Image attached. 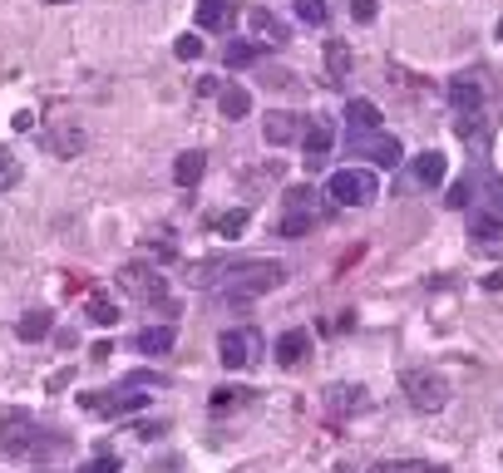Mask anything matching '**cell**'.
Masks as SVG:
<instances>
[{
  "mask_svg": "<svg viewBox=\"0 0 503 473\" xmlns=\"http://www.w3.org/2000/svg\"><path fill=\"white\" fill-rule=\"evenodd\" d=\"M257 355H262V330H257V326H237V330H223V340H217V360H223L227 370H242V365H252Z\"/></svg>",
  "mask_w": 503,
  "mask_h": 473,
  "instance_id": "cell-6",
  "label": "cell"
},
{
  "mask_svg": "<svg viewBox=\"0 0 503 473\" xmlns=\"http://www.w3.org/2000/svg\"><path fill=\"white\" fill-rule=\"evenodd\" d=\"M444 173H450V158H444V153H419L415 158V183H419V188H439Z\"/></svg>",
  "mask_w": 503,
  "mask_h": 473,
  "instance_id": "cell-19",
  "label": "cell"
},
{
  "mask_svg": "<svg viewBox=\"0 0 503 473\" xmlns=\"http://www.w3.org/2000/svg\"><path fill=\"white\" fill-rule=\"evenodd\" d=\"M15 128H20V134H25V128H35V114H30V109H20V114H15Z\"/></svg>",
  "mask_w": 503,
  "mask_h": 473,
  "instance_id": "cell-39",
  "label": "cell"
},
{
  "mask_svg": "<svg viewBox=\"0 0 503 473\" xmlns=\"http://www.w3.org/2000/svg\"><path fill=\"white\" fill-rule=\"evenodd\" d=\"M50 321H54V315L35 306V311H25L20 321H15V336H20V340H45V336H50Z\"/></svg>",
  "mask_w": 503,
  "mask_h": 473,
  "instance_id": "cell-22",
  "label": "cell"
},
{
  "mask_svg": "<svg viewBox=\"0 0 503 473\" xmlns=\"http://www.w3.org/2000/svg\"><path fill=\"white\" fill-rule=\"evenodd\" d=\"M75 473H118V459L114 453H99V459H89V463H79Z\"/></svg>",
  "mask_w": 503,
  "mask_h": 473,
  "instance_id": "cell-31",
  "label": "cell"
},
{
  "mask_svg": "<svg viewBox=\"0 0 503 473\" xmlns=\"http://www.w3.org/2000/svg\"><path fill=\"white\" fill-rule=\"evenodd\" d=\"M375 192H380V183H375L370 168H341V173H331V183H326V202H341V208L375 202Z\"/></svg>",
  "mask_w": 503,
  "mask_h": 473,
  "instance_id": "cell-5",
  "label": "cell"
},
{
  "mask_svg": "<svg viewBox=\"0 0 503 473\" xmlns=\"http://www.w3.org/2000/svg\"><path fill=\"white\" fill-rule=\"evenodd\" d=\"M375 11H380L375 0H351V15H355L361 25H370V20H375Z\"/></svg>",
  "mask_w": 503,
  "mask_h": 473,
  "instance_id": "cell-35",
  "label": "cell"
},
{
  "mask_svg": "<svg viewBox=\"0 0 503 473\" xmlns=\"http://www.w3.org/2000/svg\"><path fill=\"white\" fill-rule=\"evenodd\" d=\"M242 400H252L247 389H213V414H223V410H237Z\"/></svg>",
  "mask_w": 503,
  "mask_h": 473,
  "instance_id": "cell-30",
  "label": "cell"
},
{
  "mask_svg": "<svg viewBox=\"0 0 503 473\" xmlns=\"http://www.w3.org/2000/svg\"><path fill=\"white\" fill-rule=\"evenodd\" d=\"M198 54H203V40H198V35H183L178 40V60H198Z\"/></svg>",
  "mask_w": 503,
  "mask_h": 473,
  "instance_id": "cell-34",
  "label": "cell"
},
{
  "mask_svg": "<svg viewBox=\"0 0 503 473\" xmlns=\"http://www.w3.org/2000/svg\"><path fill=\"white\" fill-rule=\"evenodd\" d=\"M450 109H459V114H479L483 109L479 74H459V79H450Z\"/></svg>",
  "mask_w": 503,
  "mask_h": 473,
  "instance_id": "cell-14",
  "label": "cell"
},
{
  "mask_svg": "<svg viewBox=\"0 0 503 473\" xmlns=\"http://www.w3.org/2000/svg\"><path fill=\"white\" fill-rule=\"evenodd\" d=\"M341 473H351V469H341Z\"/></svg>",
  "mask_w": 503,
  "mask_h": 473,
  "instance_id": "cell-41",
  "label": "cell"
},
{
  "mask_svg": "<svg viewBox=\"0 0 503 473\" xmlns=\"http://www.w3.org/2000/svg\"><path fill=\"white\" fill-rule=\"evenodd\" d=\"M198 30H213V35H227L237 25V0H198Z\"/></svg>",
  "mask_w": 503,
  "mask_h": 473,
  "instance_id": "cell-11",
  "label": "cell"
},
{
  "mask_svg": "<svg viewBox=\"0 0 503 473\" xmlns=\"http://www.w3.org/2000/svg\"><path fill=\"white\" fill-rule=\"evenodd\" d=\"M85 143L89 138H85V128L79 124H54L50 134H45V148H50L54 158H79L85 153Z\"/></svg>",
  "mask_w": 503,
  "mask_h": 473,
  "instance_id": "cell-13",
  "label": "cell"
},
{
  "mask_svg": "<svg viewBox=\"0 0 503 473\" xmlns=\"http://www.w3.org/2000/svg\"><path fill=\"white\" fill-rule=\"evenodd\" d=\"M247 25H252V35H262L267 45H287L291 40V25L281 20L272 5H247Z\"/></svg>",
  "mask_w": 503,
  "mask_h": 473,
  "instance_id": "cell-10",
  "label": "cell"
},
{
  "mask_svg": "<svg viewBox=\"0 0 503 473\" xmlns=\"http://www.w3.org/2000/svg\"><path fill=\"white\" fill-rule=\"evenodd\" d=\"M118 286L129 296H139V301H149V306H158L163 311V321H178V301L168 296V286L158 281V272H149V266H118Z\"/></svg>",
  "mask_w": 503,
  "mask_h": 473,
  "instance_id": "cell-2",
  "label": "cell"
},
{
  "mask_svg": "<svg viewBox=\"0 0 503 473\" xmlns=\"http://www.w3.org/2000/svg\"><path fill=\"white\" fill-rule=\"evenodd\" d=\"M326 74H331L336 85H341L345 74H351V50H345L341 40H331V45H326Z\"/></svg>",
  "mask_w": 503,
  "mask_h": 473,
  "instance_id": "cell-24",
  "label": "cell"
},
{
  "mask_svg": "<svg viewBox=\"0 0 503 473\" xmlns=\"http://www.w3.org/2000/svg\"><path fill=\"white\" fill-rule=\"evenodd\" d=\"M375 473H439V469H425V463H380Z\"/></svg>",
  "mask_w": 503,
  "mask_h": 473,
  "instance_id": "cell-36",
  "label": "cell"
},
{
  "mask_svg": "<svg viewBox=\"0 0 503 473\" xmlns=\"http://www.w3.org/2000/svg\"><path fill=\"white\" fill-rule=\"evenodd\" d=\"M444 202H450V208H469V183H450V192H444Z\"/></svg>",
  "mask_w": 503,
  "mask_h": 473,
  "instance_id": "cell-32",
  "label": "cell"
},
{
  "mask_svg": "<svg viewBox=\"0 0 503 473\" xmlns=\"http://www.w3.org/2000/svg\"><path fill=\"white\" fill-rule=\"evenodd\" d=\"M247 217H252L247 208H237V212H223V217H217V232H223V237H242Z\"/></svg>",
  "mask_w": 503,
  "mask_h": 473,
  "instance_id": "cell-29",
  "label": "cell"
},
{
  "mask_svg": "<svg viewBox=\"0 0 503 473\" xmlns=\"http://www.w3.org/2000/svg\"><path fill=\"white\" fill-rule=\"evenodd\" d=\"M45 5H75V0H45Z\"/></svg>",
  "mask_w": 503,
  "mask_h": 473,
  "instance_id": "cell-40",
  "label": "cell"
},
{
  "mask_svg": "<svg viewBox=\"0 0 503 473\" xmlns=\"http://www.w3.org/2000/svg\"><path fill=\"white\" fill-rule=\"evenodd\" d=\"M483 291H503V272H489V276H483Z\"/></svg>",
  "mask_w": 503,
  "mask_h": 473,
  "instance_id": "cell-38",
  "label": "cell"
},
{
  "mask_svg": "<svg viewBox=\"0 0 503 473\" xmlns=\"http://www.w3.org/2000/svg\"><path fill=\"white\" fill-rule=\"evenodd\" d=\"M203 173H207V153H198V148H188V153L173 158V183H178V188H198Z\"/></svg>",
  "mask_w": 503,
  "mask_h": 473,
  "instance_id": "cell-16",
  "label": "cell"
},
{
  "mask_svg": "<svg viewBox=\"0 0 503 473\" xmlns=\"http://www.w3.org/2000/svg\"><path fill=\"white\" fill-rule=\"evenodd\" d=\"M316 208H287V217H281V237H306L311 227H316Z\"/></svg>",
  "mask_w": 503,
  "mask_h": 473,
  "instance_id": "cell-23",
  "label": "cell"
},
{
  "mask_svg": "<svg viewBox=\"0 0 503 473\" xmlns=\"http://www.w3.org/2000/svg\"><path fill=\"white\" fill-rule=\"evenodd\" d=\"M301 134H306V118L301 114H287V109H272L267 118H262V138L267 143H301Z\"/></svg>",
  "mask_w": 503,
  "mask_h": 473,
  "instance_id": "cell-9",
  "label": "cell"
},
{
  "mask_svg": "<svg viewBox=\"0 0 503 473\" xmlns=\"http://www.w3.org/2000/svg\"><path fill=\"white\" fill-rule=\"evenodd\" d=\"M291 5H296V15H301L306 25H326V20H331L326 0H291Z\"/></svg>",
  "mask_w": 503,
  "mask_h": 473,
  "instance_id": "cell-28",
  "label": "cell"
},
{
  "mask_svg": "<svg viewBox=\"0 0 503 473\" xmlns=\"http://www.w3.org/2000/svg\"><path fill=\"white\" fill-rule=\"evenodd\" d=\"M301 148H306V168H326V153L336 148V128L331 124H306V134H301Z\"/></svg>",
  "mask_w": 503,
  "mask_h": 473,
  "instance_id": "cell-12",
  "label": "cell"
},
{
  "mask_svg": "<svg viewBox=\"0 0 503 473\" xmlns=\"http://www.w3.org/2000/svg\"><path fill=\"white\" fill-rule=\"evenodd\" d=\"M257 60H262V45H257V40L227 45V64H232V69H247V64H257Z\"/></svg>",
  "mask_w": 503,
  "mask_h": 473,
  "instance_id": "cell-25",
  "label": "cell"
},
{
  "mask_svg": "<svg viewBox=\"0 0 503 473\" xmlns=\"http://www.w3.org/2000/svg\"><path fill=\"white\" fill-rule=\"evenodd\" d=\"M60 444H65V434L40 429L35 414H25V410L0 420V453H5V459H45V453L60 449Z\"/></svg>",
  "mask_w": 503,
  "mask_h": 473,
  "instance_id": "cell-1",
  "label": "cell"
},
{
  "mask_svg": "<svg viewBox=\"0 0 503 473\" xmlns=\"http://www.w3.org/2000/svg\"><path fill=\"white\" fill-rule=\"evenodd\" d=\"M85 311H89V321H99V326H114V321H118V306L109 301V296H89Z\"/></svg>",
  "mask_w": 503,
  "mask_h": 473,
  "instance_id": "cell-27",
  "label": "cell"
},
{
  "mask_svg": "<svg viewBox=\"0 0 503 473\" xmlns=\"http://www.w3.org/2000/svg\"><path fill=\"white\" fill-rule=\"evenodd\" d=\"M355 153L361 158H370L375 168H400L405 163V148H400V138H390V134H355Z\"/></svg>",
  "mask_w": 503,
  "mask_h": 473,
  "instance_id": "cell-7",
  "label": "cell"
},
{
  "mask_svg": "<svg viewBox=\"0 0 503 473\" xmlns=\"http://www.w3.org/2000/svg\"><path fill=\"white\" fill-rule=\"evenodd\" d=\"M306 355H311V336L306 330H287V336H277V360L281 365H306Z\"/></svg>",
  "mask_w": 503,
  "mask_h": 473,
  "instance_id": "cell-18",
  "label": "cell"
},
{
  "mask_svg": "<svg viewBox=\"0 0 503 473\" xmlns=\"http://www.w3.org/2000/svg\"><path fill=\"white\" fill-rule=\"evenodd\" d=\"M483 188H489V198H493V212L503 217V178H499V173H489V178H483Z\"/></svg>",
  "mask_w": 503,
  "mask_h": 473,
  "instance_id": "cell-33",
  "label": "cell"
},
{
  "mask_svg": "<svg viewBox=\"0 0 503 473\" xmlns=\"http://www.w3.org/2000/svg\"><path fill=\"white\" fill-rule=\"evenodd\" d=\"M361 410H370V389L365 385H326V414L331 420H351V414H361Z\"/></svg>",
  "mask_w": 503,
  "mask_h": 473,
  "instance_id": "cell-8",
  "label": "cell"
},
{
  "mask_svg": "<svg viewBox=\"0 0 503 473\" xmlns=\"http://www.w3.org/2000/svg\"><path fill=\"white\" fill-rule=\"evenodd\" d=\"M503 237V217L499 212H469V242L474 247H493Z\"/></svg>",
  "mask_w": 503,
  "mask_h": 473,
  "instance_id": "cell-17",
  "label": "cell"
},
{
  "mask_svg": "<svg viewBox=\"0 0 503 473\" xmlns=\"http://www.w3.org/2000/svg\"><path fill=\"white\" fill-rule=\"evenodd\" d=\"M173 340H178V326H173V321H158V326H143L139 336H134V346H139V355H168Z\"/></svg>",
  "mask_w": 503,
  "mask_h": 473,
  "instance_id": "cell-15",
  "label": "cell"
},
{
  "mask_svg": "<svg viewBox=\"0 0 503 473\" xmlns=\"http://www.w3.org/2000/svg\"><path fill=\"white\" fill-rule=\"evenodd\" d=\"M217 109H223L227 118H247L252 114V94H247L242 85H223L217 89Z\"/></svg>",
  "mask_w": 503,
  "mask_h": 473,
  "instance_id": "cell-21",
  "label": "cell"
},
{
  "mask_svg": "<svg viewBox=\"0 0 503 473\" xmlns=\"http://www.w3.org/2000/svg\"><path fill=\"white\" fill-rule=\"evenodd\" d=\"M345 124H351L355 134H375V128H380V109H375L370 99H351V104H345Z\"/></svg>",
  "mask_w": 503,
  "mask_h": 473,
  "instance_id": "cell-20",
  "label": "cell"
},
{
  "mask_svg": "<svg viewBox=\"0 0 503 473\" xmlns=\"http://www.w3.org/2000/svg\"><path fill=\"white\" fill-rule=\"evenodd\" d=\"M85 404L89 414H99V420H118V414H139L143 404H149V395H143V385L139 379H124V385H114V389H99V395H85Z\"/></svg>",
  "mask_w": 503,
  "mask_h": 473,
  "instance_id": "cell-3",
  "label": "cell"
},
{
  "mask_svg": "<svg viewBox=\"0 0 503 473\" xmlns=\"http://www.w3.org/2000/svg\"><path fill=\"white\" fill-rule=\"evenodd\" d=\"M311 202H316L311 198V188H291L287 192V208H311Z\"/></svg>",
  "mask_w": 503,
  "mask_h": 473,
  "instance_id": "cell-37",
  "label": "cell"
},
{
  "mask_svg": "<svg viewBox=\"0 0 503 473\" xmlns=\"http://www.w3.org/2000/svg\"><path fill=\"white\" fill-rule=\"evenodd\" d=\"M15 183H20V158H15L11 148L0 143V192H11Z\"/></svg>",
  "mask_w": 503,
  "mask_h": 473,
  "instance_id": "cell-26",
  "label": "cell"
},
{
  "mask_svg": "<svg viewBox=\"0 0 503 473\" xmlns=\"http://www.w3.org/2000/svg\"><path fill=\"white\" fill-rule=\"evenodd\" d=\"M400 389H405V400L415 404V410H425V414H434V410L450 404V379L434 375V370H410V375L400 379Z\"/></svg>",
  "mask_w": 503,
  "mask_h": 473,
  "instance_id": "cell-4",
  "label": "cell"
}]
</instances>
